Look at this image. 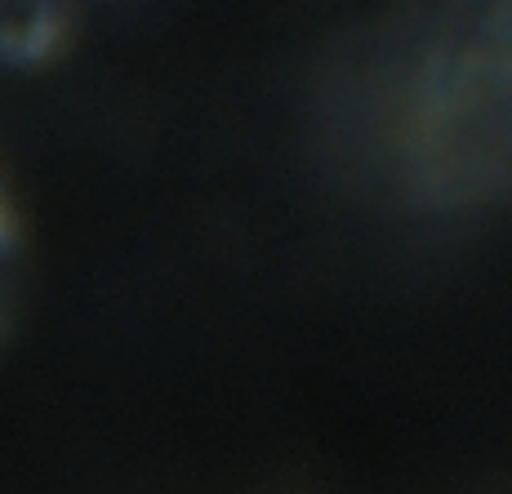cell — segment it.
<instances>
[{
    "mask_svg": "<svg viewBox=\"0 0 512 494\" xmlns=\"http://www.w3.org/2000/svg\"><path fill=\"white\" fill-rule=\"evenodd\" d=\"M67 45L63 0H5V63L45 67Z\"/></svg>",
    "mask_w": 512,
    "mask_h": 494,
    "instance_id": "6da1fadb",
    "label": "cell"
}]
</instances>
